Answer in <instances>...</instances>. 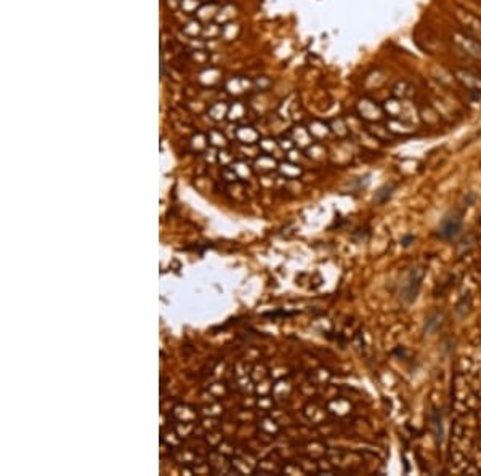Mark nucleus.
Listing matches in <instances>:
<instances>
[{"label":"nucleus","instance_id":"f257e3e1","mask_svg":"<svg viewBox=\"0 0 481 476\" xmlns=\"http://www.w3.org/2000/svg\"><path fill=\"white\" fill-rule=\"evenodd\" d=\"M451 74L454 76V81L460 85L462 90H465L468 96L477 100L481 96V74L467 66H456L451 69Z\"/></svg>","mask_w":481,"mask_h":476},{"label":"nucleus","instance_id":"f03ea898","mask_svg":"<svg viewBox=\"0 0 481 476\" xmlns=\"http://www.w3.org/2000/svg\"><path fill=\"white\" fill-rule=\"evenodd\" d=\"M452 42H454L456 47L462 50L467 56H470V58H475V60H481V41H478V39L472 36V34H468L463 29H459L452 34Z\"/></svg>","mask_w":481,"mask_h":476},{"label":"nucleus","instance_id":"7ed1b4c3","mask_svg":"<svg viewBox=\"0 0 481 476\" xmlns=\"http://www.w3.org/2000/svg\"><path fill=\"white\" fill-rule=\"evenodd\" d=\"M422 279H423L422 268H416L411 271L409 277H407V282L404 284V289H403V297L406 302H414L417 298V293L420 290V286H422Z\"/></svg>","mask_w":481,"mask_h":476},{"label":"nucleus","instance_id":"20e7f679","mask_svg":"<svg viewBox=\"0 0 481 476\" xmlns=\"http://www.w3.org/2000/svg\"><path fill=\"white\" fill-rule=\"evenodd\" d=\"M460 229H462V218L459 215H451V217H446L441 222L438 228V237L444 241H449L459 234Z\"/></svg>","mask_w":481,"mask_h":476},{"label":"nucleus","instance_id":"39448f33","mask_svg":"<svg viewBox=\"0 0 481 476\" xmlns=\"http://www.w3.org/2000/svg\"><path fill=\"white\" fill-rule=\"evenodd\" d=\"M457 18H459L460 24L463 26V31H467L468 34L477 37V34H481V20L478 16H475L473 13L467 10H460L457 11ZM478 39V37H477Z\"/></svg>","mask_w":481,"mask_h":476},{"label":"nucleus","instance_id":"423d86ee","mask_svg":"<svg viewBox=\"0 0 481 476\" xmlns=\"http://www.w3.org/2000/svg\"><path fill=\"white\" fill-rule=\"evenodd\" d=\"M393 96H396V98H399V100H403V98H407V96H411L412 93V85L407 82V81H399V82H396L393 85Z\"/></svg>","mask_w":481,"mask_h":476},{"label":"nucleus","instance_id":"0eeeda50","mask_svg":"<svg viewBox=\"0 0 481 476\" xmlns=\"http://www.w3.org/2000/svg\"><path fill=\"white\" fill-rule=\"evenodd\" d=\"M401 103H403V101H401L399 98H396V96H393V98H390V100L385 101L383 107H385V111H387L390 116H396L401 111Z\"/></svg>","mask_w":481,"mask_h":476},{"label":"nucleus","instance_id":"6e6552de","mask_svg":"<svg viewBox=\"0 0 481 476\" xmlns=\"http://www.w3.org/2000/svg\"><path fill=\"white\" fill-rule=\"evenodd\" d=\"M393 189H395V186H393V185H385L383 188H380V189H378V192L376 194V199H377V202H385V201H387L388 197L392 196Z\"/></svg>","mask_w":481,"mask_h":476},{"label":"nucleus","instance_id":"1a4fd4ad","mask_svg":"<svg viewBox=\"0 0 481 476\" xmlns=\"http://www.w3.org/2000/svg\"><path fill=\"white\" fill-rule=\"evenodd\" d=\"M432 423H433L435 430H437L438 438H441V435H443V430H441V417L437 411H433V414H432Z\"/></svg>","mask_w":481,"mask_h":476},{"label":"nucleus","instance_id":"9d476101","mask_svg":"<svg viewBox=\"0 0 481 476\" xmlns=\"http://www.w3.org/2000/svg\"><path fill=\"white\" fill-rule=\"evenodd\" d=\"M411 242H414V236H406L403 241H401V244H403V247H409L411 246Z\"/></svg>","mask_w":481,"mask_h":476}]
</instances>
